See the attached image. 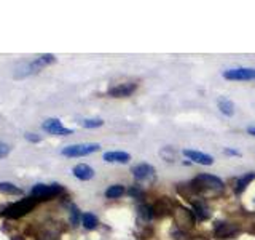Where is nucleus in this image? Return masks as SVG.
Returning <instances> with one entry per match:
<instances>
[{
    "instance_id": "1",
    "label": "nucleus",
    "mask_w": 255,
    "mask_h": 240,
    "mask_svg": "<svg viewBox=\"0 0 255 240\" xmlns=\"http://www.w3.org/2000/svg\"><path fill=\"white\" fill-rule=\"evenodd\" d=\"M191 187L196 192H222L223 191V181L212 175H198L191 181Z\"/></svg>"
},
{
    "instance_id": "2",
    "label": "nucleus",
    "mask_w": 255,
    "mask_h": 240,
    "mask_svg": "<svg viewBox=\"0 0 255 240\" xmlns=\"http://www.w3.org/2000/svg\"><path fill=\"white\" fill-rule=\"evenodd\" d=\"M36 205H37V200L34 197L21 199L19 202L10 205V207L5 210V216H8V218H15V220L22 218V216L31 213V211L36 208Z\"/></svg>"
},
{
    "instance_id": "3",
    "label": "nucleus",
    "mask_w": 255,
    "mask_h": 240,
    "mask_svg": "<svg viewBox=\"0 0 255 240\" xmlns=\"http://www.w3.org/2000/svg\"><path fill=\"white\" fill-rule=\"evenodd\" d=\"M62 192V187L59 184H36L32 187L31 196L36 200H48Z\"/></svg>"
},
{
    "instance_id": "4",
    "label": "nucleus",
    "mask_w": 255,
    "mask_h": 240,
    "mask_svg": "<svg viewBox=\"0 0 255 240\" xmlns=\"http://www.w3.org/2000/svg\"><path fill=\"white\" fill-rule=\"evenodd\" d=\"M101 149L99 144H72V146H67L64 147L61 151L62 156L66 157H83V156H88V154H92V152H97Z\"/></svg>"
},
{
    "instance_id": "5",
    "label": "nucleus",
    "mask_w": 255,
    "mask_h": 240,
    "mask_svg": "<svg viewBox=\"0 0 255 240\" xmlns=\"http://www.w3.org/2000/svg\"><path fill=\"white\" fill-rule=\"evenodd\" d=\"M174 218H176V222L179 224V227H182L183 231H190L191 227L195 226L193 211L187 210L185 207H177L176 213H174Z\"/></svg>"
},
{
    "instance_id": "6",
    "label": "nucleus",
    "mask_w": 255,
    "mask_h": 240,
    "mask_svg": "<svg viewBox=\"0 0 255 240\" xmlns=\"http://www.w3.org/2000/svg\"><path fill=\"white\" fill-rule=\"evenodd\" d=\"M42 128L46 131V133L56 135V136H67V135H72V130L64 127L59 119H48V120H45L43 125H42Z\"/></svg>"
},
{
    "instance_id": "7",
    "label": "nucleus",
    "mask_w": 255,
    "mask_h": 240,
    "mask_svg": "<svg viewBox=\"0 0 255 240\" xmlns=\"http://www.w3.org/2000/svg\"><path fill=\"white\" fill-rule=\"evenodd\" d=\"M227 80H255V69L252 67H239V69H230L223 72Z\"/></svg>"
},
{
    "instance_id": "8",
    "label": "nucleus",
    "mask_w": 255,
    "mask_h": 240,
    "mask_svg": "<svg viewBox=\"0 0 255 240\" xmlns=\"http://www.w3.org/2000/svg\"><path fill=\"white\" fill-rule=\"evenodd\" d=\"M132 175L137 181H153L155 180V170L148 163H139L132 168Z\"/></svg>"
},
{
    "instance_id": "9",
    "label": "nucleus",
    "mask_w": 255,
    "mask_h": 240,
    "mask_svg": "<svg viewBox=\"0 0 255 240\" xmlns=\"http://www.w3.org/2000/svg\"><path fill=\"white\" fill-rule=\"evenodd\" d=\"M137 85L136 83H120L117 87L110 88L109 90V95L113 96V98H126V96H131L132 93L136 91Z\"/></svg>"
},
{
    "instance_id": "10",
    "label": "nucleus",
    "mask_w": 255,
    "mask_h": 240,
    "mask_svg": "<svg viewBox=\"0 0 255 240\" xmlns=\"http://www.w3.org/2000/svg\"><path fill=\"white\" fill-rule=\"evenodd\" d=\"M183 156L188 157L190 160H193L195 163H200V165H212L214 163V159L212 156H207V154H202L198 151H183Z\"/></svg>"
},
{
    "instance_id": "11",
    "label": "nucleus",
    "mask_w": 255,
    "mask_h": 240,
    "mask_svg": "<svg viewBox=\"0 0 255 240\" xmlns=\"http://www.w3.org/2000/svg\"><path fill=\"white\" fill-rule=\"evenodd\" d=\"M104 160L109 163H128L131 160V156L128 152H121V151H112V152H106L104 154Z\"/></svg>"
},
{
    "instance_id": "12",
    "label": "nucleus",
    "mask_w": 255,
    "mask_h": 240,
    "mask_svg": "<svg viewBox=\"0 0 255 240\" xmlns=\"http://www.w3.org/2000/svg\"><path fill=\"white\" fill-rule=\"evenodd\" d=\"M237 231L239 229H237L236 224H231V222H223V224L217 226L216 237L217 239H230V237H233Z\"/></svg>"
},
{
    "instance_id": "13",
    "label": "nucleus",
    "mask_w": 255,
    "mask_h": 240,
    "mask_svg": "<svg viewBox=\"0 0 255 240\" xmlns=\"http://www.w3.org/2000/svg\"><path fill=\"white\" fill-rule=\"evenodd\" d=\"M73 176L82 181H88L94 176V170H92L90 165H85V163H80V165H75L73 167Z\"/></svg>"
},
{
    "instance_id": "14",
    "label": "nucleus",
    "mask_w": 255,
    "mask_h": 240,
    "mask_svg": "<svg viewBox=\"0 0 255 240\" xmlns=\"http://www.w3.org/2000/svg\"><path fill=\"white\" fill-rule=\"evenodd\" d=\"M217 106H219L220 112L225 114L227 117H231L235 114V106H233V102H231L228 98H219Z\"/></svg>"
},
{
    "instance_id": "15",
    "label": "nucleus",
    "mask_w": 255,
    "mask_h": 240,
    "mask_svg": "<svg viewBox=\"0 0 255 240\" xmlns=\"http://www.w3.org/2000/svg\"><path fill=\"white\" fill-rule=\"evenodd\" d=\"M193 215H195V218H198V220H206V218H209V208L206 207L204 203L202 202H196L193 205Z\"/></svg>"
},
{
    "instance_id": "16",
    "label": "nucleus",
    "mask_w": 255,
    "mask_h": 240,
    "mask_svg": "<svg viewBox=\"0 0 255 240\" xmlns=\"http://www.w3.org/2000/svg\"><path fill=\"white\" fill-rule=\"evenodd\" d=\"M169 207H171V203L167 202V200L163 197V199H160L158 202H156L153 211H155V215H156V216H163V215L167 213V211H169Z\"/></svg>"
},
{
    "instance_id": "17",
    "label": "nucleus",
    "mask_w": 255,
    "mask_h": 240,
    "mask_svg": "<svg viewBox=\"0 0 255 240\" xmlns=\"http://www.w3.org/2000/svg\"><path fill=\"white\" fill-rule=\"evenodd\" d=\"M254 178H255L254 173H247L244 176H241V178L237 180V182H236V194H241L242 191H244L246 187L249 186V182H251Z\"/></svg>"
},
{
    "instance_id": "18",
    "label": "nucleus",
    "mask_w": 255,
    "mask_h": 240,
    "mask_svg": "<svg viewBox=\"0 0 255 240\" xmlns=\"http://www.w3.org/2000/svg\"><path fill=\"white\" fill-rule=\"evenodd\" d=\"M82 222H83V227L88 231H92L97 227V218L92 213H85L82 216Z\"/></svg>"
},
{
    "instance_id": "19",
    "label": "nucleus",
    "mask_w": 255,
    "mask_h": 240,
    "mask_svg": "<svg viewBox=\"0 0 255 240\" xmlns=\"http://www.w3.org/2000/svg\"><path fill=\"white\" fill-rule=\"evenodd\" d=\"M125 194V186H121V184H113V186H110L109 189L106 191V197L107 199H118L121 197Z\"/></svg>"
},
{
    "instance_id": "20",
    "label": "nucleus",
    "mask_w": 255,
    "mask_h": 240,
    "mask_svg": "<svg viewBox=\"0 0 255 240\" xmlns=\"http://www.w3.org/2000/svg\"><path fill=\"white\" fill-rule=\"evenodd\" d=\"M0 192L10 194V196H21L22 194L19 187H16L15 184H11V182H0Z\"/></svg>"
},
{
    "instance_id": "21",
    "label": "nucleus",
    "mask_w": 255,
    "mask_h": 240,
    "mask_svg": "<svg viewBox=\"0 0 255 240\" xmlns=\"http://www.w3.org/2000/svg\"><path fill=\"white\" fill-rule=\"evenodd\" d=\"M139 215H141V218L144 221H148L155 216V211L150 205H142V207H139Z\"/></svg>"
},
{
    "instance_id": "22",
    "label": "nucleus",
    "mask_w": 255,
    "mask_h": 240,
    "mask_svg": "<svg viewBox=\"0 0 255 240\" xmlns=\"http://www.w3.org/2000/svg\"><path fill=\"white\" fill-rule=\"evenodd\" d=\"M102 120L101 119H86L82 122V125L85 128H97V127H102Z\"/></svg>"
},
{
    "instance_id": "23",
    "label": "nucleus",
    "mask_w": 255,
    "mask_h": 240,
    "mask_svg": "<svg viewBox=\"0 0 255 240\" xmlns=\"http://www.w3.org/2000/svg\"><path fill=\"white\" fill-rule=\"evenodd\" d=\"M71 210H72V211H71V221H72L73 226H77V224H78V218H80V211H78L77 207H73V205H72Z\"/></svg>"
},
{
    "instance_id": "24",
    "label": "nucleus",
    "mask_w": 255,
    "mask_h": 240,
    "mask_svg": "<svg viewBox=\"0 0 255 240\" xmlns=\"http://www.w3.org/2000/svg\"><path fill=\"white\" fill-rule=\"evenodd\" d=\"M10 154V146L8 144H5V142L0 141V159H3V157H7Z\"/></svg>"
},
{
    "instance_id": "25",
    "label": "nucleus",
    "mask_w": 255,
    "mask_h": 240,
    "mask_svg": "<svg viewBox=\"0 0 255 240\" xmlns=\"http://www.w3.org/2000/svg\"><path fill=\"white\" fill-rule=\"evenodd\" d=\"M26 140L32 141V142H38L42 138H40V136H37V135H34V133H26Z\"/></svg>"
},
{
    "instance_id": "26",
    "label": "nucleus",
    "mask_w": 255,
    "mask_h": 240,
    "mask_svg": "<svg viewBox=\"0 0 255 240\" xmlns=\"http://www.w3.org/2000/svg\"><path fill=\"white\" fill-rule=\"evenodd\" d=\"M247 133L252 135V136H255V127H249V128H247Z\"/></svg>"
},
{
    "instance_id": "27",
    "label": "nucleus",
    "mask_w": 255,
    "mask_h": 240,
    "mask_svg": "<svg viewBox=\"0 0 255 240\" xmlns=\"http://www.w3.org/2000/svg\"><path fill=\"white\" fill-rule=\"evenodd\" d=\"M225 152H227V154H230V156H237V152H236V151H230V149H227V151H225Z\"/></svg>"
}]
</instances>
